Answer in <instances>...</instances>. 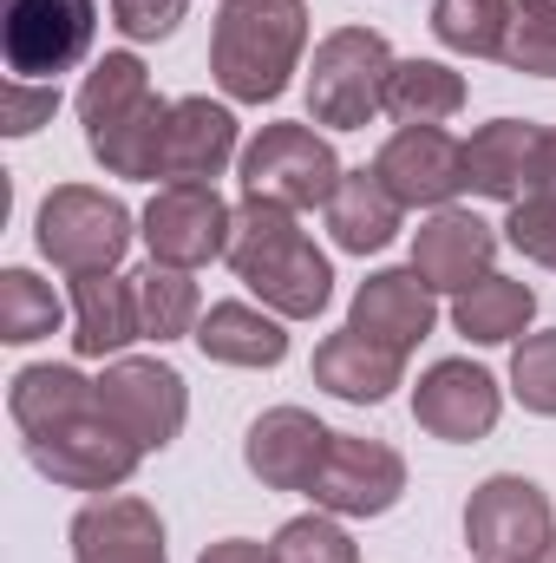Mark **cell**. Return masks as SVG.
I'll return each instance as SVG.
<instances>
[{
  "mask_svg": "<svg viewBox=\"0 0 556 563\" xmlns=\"http://www.w3.org/2000/svg\"><path fill=\"white\" fill-rule=\"evenodd\" d=\"M236 276L249 282V295L281 314V321H314L334 301V263L308 243V230L294 223V210L243 197L236 223H230V256Z\"/></svg>",
  "mask_w": 556,
  "mask_h": 563,
  "instance_id": "6da1fadb",
  "label": "cell"
},
{
  "mask_svg": "<svg viewBox=\"0 0 556 563\" xmlns=\"http://www.w3.org/2000/svg\"><path fill=\"white\" fill-rule=\"evenodd\" d=\"M308 46V0H223L210 26V73L223 99L269 106L288 92Z\"/></svg>",
  "mask_w": 556,
  "mask_h": 563,
  "instance_id": "7a4b0ae2",
  "label": "cell"
},
{
  "mask_svg": "<svg viewBox=\"0 0 556 563\" xmlns=\"http://www.w3.org/2000/svg\"><path fill=\"white\" fill-rule=\"evenodd\" d=\"M164 119L170 106L151 92L138 53H105L86 86H79V125H86V151L105 164V177H157V151H164Z\"/></svg>",
  "mask_w": 556,
  "mask_h": 563,
  "instance_id": "3957f363",
  "label": "cell"
},
{
  "mask_svg": "<svg viewBox=\"0 0 556 563\" xmlns=\"http://www.w3.org/2000/svg\"><path fill=\"white\" fill-rule=\"evenodd\" d=\"M393 46L374 26H334L314 46L308 66V119L327 132H367L387 112V79H393Z\"/></svg>",
  "mask_w": 556,
  "mask_h": 563,
  "instance_id": "277c9868",
  "label": "cell"
},
{
  "mask_svg": "<svg viewBox=\"0 0 556 563\" xmlns=\"http://www.w3.org/2000/svg\"><path fill=\"white\" fill-rule=\"evenodd\" d=\"M33 236H40V256L66 276H105L125 263L132 250V210L92 184H59L46 190L40 217H33Z\"/></svg>",
  "mask_w": 556,
  "mask_h": 563,
  "instance_id": "5b68a950",
  "label": "cell"
},
{
  "mask_svg": "<svg viewBox=\"0 0 556 563\" xmlns=\"http://www.w3.org/2000/svg\"><path fill=\"white\" fill-rule=\"evenodd\" d=\"M236 177H243V197H263V203H281V210H314V203L327 210V197L347 170L314 125H263L243 144Z\"/></svg>",
  "mask_w": 556,
  "mask_h": 563,
  "instance_id": "8992f818",
  "label": "cell"
},
{
  "mask_svg": "<svg viewBox=\"0 0 556 563\" xmlns=\"http://www.w3.org/2000/svg\"><path fill=\"white\" fill-rule=\"evenodd\" d=\"M99 7L92 0H0V59L13 79L59 86L92 53Z\"/></svg>",
  "mask_w": 556,
  "mask_h": 563,
  "instance_id": "52a82bcc",
  "label": "cell"
},
{
  "mask_svg": "<svg viewBox=\"0 0 556 563\" xmlns=\"http://www.w3.org/2000/svg\"><path fill=\"white\" fill-rule=\"evenodd\" d=\"M465 544L478 563H544V551L556 544L551 492L518 472L485 478L465 498Z\"/></svg>",
  "mask_w": 556,
  "mask_h": 563,
  "instance_id": "ba28073f",
  "label": "cell"
},
{
  "mask_svg": "<svg viewBox=\"0 0 556 563\" xmlns=\"http://www.w3.org/2000/svg\"><path fill=\"white\" fill-rule=\"evenodd\" d=\"M26 459L40 478H53L66 492H119V485H132L144 445L132 432H119L105 413H86V420L26 439Z\"/></svg>",
  "mask_w": 556,
  "mask_h": 563,
  "instance_id": "9c48e42d",
  "label": "cell"
},
{
  "mask_svg": "<svg viewBox=\"0 0 556 563\" xmlns=\"http://www.w3.org/2000/svg\"><path fill=\"white\" fill-rule=\"evenodd\" d=\"M230 223L236 210L216 197V184H164L138 217V236L151 263L170 269H203L216 256H230Z\"/></svg>",
  "mask_w": 556,
  "mask_h": 563,
  "instance_id": "30bf717a",
  "label": "cell"
},
{
  "mask_svg": "<svg viewBox=\"0 0 556 563\" xmlns=\"http://www.w3.org/2000/svg\"><path fill=\"white\" fill-rule=\"evenodd\" d=\"M99 413L119 432H132L144 452H164L184 432V420H190V387H184V374L170 361H132V354H119L99 374Z\"/></svg>",
  "mask_w": 556,
  "mask_h": 563,
  "instance_id": "8fae6325",
  "label": "cell"
},
{
  "mask_svg": "<svg viewBox=\"0 0 556 563\" xmlns=\"http://www.w3.org/2000/svg\"><path fill=\"white\" fill-rule=\"evenodd\" d=\"M308 498H314V511H334V518H387L407 498V459L387 439L334 432L327 465Z\"/></svg>",
  "mask_w": 556,
  "mask_h": 563,
  "instance_id": "7c38bea8",
  "label": "cell"
},
{
  "mask_svg": "<svg viewBox=\"0 0 556 563\" xmlns=\"http://www.w3.org/2000/svg\"><path fill=\"white\" fill-rule=\"evenodd\" d=\"M498 413H504V387L478 361H432L413 387V420L445 445L485 439L498 426Z\"/></svg>",
  "mask_w": 556,
  "mask_h": 563,
  "instance_id": "4fadbf2b",
  "label": "cell"
},
{
  "mask_svg": "<svg viewBox=\"0 0 556 563\" xmlns=\"http://www.w3.org/2000/svg\"><path fill=\"white\" fill-rule=\"evenodd\" d=\"M374 170L407 210H452V197L465 190V144L438 125H400L380 144Z\"/></svg>",
  "mask_w": 556,
  "mask_h": 563,
  "instance_id": "5bb4252c",
  "label": "cell"
},
{
  "mask_svg": "<svg viewBox=\"0 0 556 563\" xmlns=\"http://www.w3.org/2000/svg\"><path fill=\"white\" fill-rule=\"evenodd\" d=\"M334 432L314 420L308 407H269L243 439V465L269 485V492H314L321 465H327Z\"/></svg>",
  "mask_w": 556,
  "mask_h": 563,
  "instance_id": "9a60e30c",
  "label": "cell"
},
{
  "mask_svg": "<svg viewBox=\"0 0 556 563\" xmlns=\"http://www.w3.org/2000/svg\"><path fill=\"white\" fill-rule=\"evenodd\" d=\"M498 263V230L471 210H432L413 236V269L432 295H465L471 282L491 276Z\"/></svg>",
  "mask_w": 556,
  "mask_h": 563,
  "instance_id": "2e32d148",
  "label": "cell"
},
{
  "mask_svg": "<svg viewBox=\"0 0 556 563\" xmlns=\"http://www.w3.org/2000/svg\"><path fill=\"white\" fill-rule=\"evenodd\" d=\"M236 112L216 99H177L164 119V151H157V177L164 184H216L236 164Z\"/></svg>",
  "mask_w": 556,
  "mask_h": 563,
  "instance_id": "e0dca14e",
  "label": "cell"
},
{
  "mask_svg": "<svg viewBox=\"0 0 556 563\" xmlns=\"http://www.w3.org/2000/svg\"><path fill=\"white\" fill-rule=\"evenodd\" d=\"M432 321H438V295L419 282V269H380L347 301V328L380 341V347H393V354H413L432 334Z\"/></svg>",
  "mask_w": 556,
  "mask_h": 563,
  "instance_id": "ac0fdd59",
  "label": "cell"
},
{
  "mask_svg": "<svg viewBox=\"0 0 556 563\" xmlns=\"http://www.w3.org/2000/svg\"><path fill=\"white\" fill-rule=\"evenodd\" d=\"M537 151L544 125L531 119H491L465 139V190L491 197V203H524L537 190Z\"/></svg>",
  "mask_w": 556,
  "mask_h": 563,
  "instance_id": "d6986e66",
  "label": "cell"
},
{
  "mask_svg": "<svg viewBox=\"0 0 556 563\" xmlns=\"http://www.w3.org/2000/svg\"><path fill=\"white\" fill-rule=\"evenodd\" d=\"M66 538L73 563H164V525L144 498H92Z\"/></svg>",
  "mask_w": 556,
  "mask_h": 563,
  "instance_id": "ffe728a7",
  "label": "cell"
},
{
  "mask_svg": "<svg viewBox=\"0 0 556 563\" xmlns=\"http://www.w3.org/2000/svg\"><path fill=\"white\" fill-rule=\"evenodd\" d=\"M400 380H407V354H393L354 328H341L314 347V387L347 400V407H380V400H393Z\"/></svg>",
  "mask_w": 556,
  "mask_h": 563,
  "instance_id": "44dd1931",
  "label": "cell"
},
{
  "mask_svg": "<svg viewBox=\"0 0 556 563\" xmlns=\"http://www.w3.org/2000/svg\"><path fill=\"white\" fill-rule=\"evenodd\" d=\"M327 236H334V250H347V256H380L400 230H407V203L380 184V170L367 164V170H347L341 184H334V197H327Z\"/></svg>",
  "mask_w": 556,
  "mask_h": 563,
  "instance_id": "7402d4cb",
  "label": "cell"
},
{
  "mask_svg": "<svg viewBox=\"0 0 556 563\" xmlns=\"http://www.w3.org/2000/svg\"><path fill=\"white\" fill-rule=\"evenodd\" d=\"M138 334V295L132 276H73V354L79 361H119Z\"/></svg>",
  "mask_w": 556,
  "mask_h": 563,
  "instance_id": "603a6c76",
  "label": "cell"
},
{
  "mask_svg": "<svg viewBox=\"0 0 556 563\" xmlns=\"http://www.w3.org/2000/svg\"><path fill=\"white\" fill-rule=\"evenodd\" d=\"M190 341H197L203 361H216V367H281V361H288V328H281V314L256 308V301H216V308H203V321H197Z\"/></svg>",
  "mask_w": 556,
  "mask_h": 563,
  "instance_id": "cb8c5ba5",
  "label": "cell"
},
{
  "mask_svg": "<svg viewBox=\"0 0 556 563\" xmlns=\"http://www.w3.org/2000/svg\"><path fill=\"white\" fill-rule=\"evenodd\" d=\"M7 413H13V426L26 439H40L53 426H73L86 413H99V380H86L79 367H53V361L20 367L13 387H7Z\"/></svg>",
  "mask_w": 556,
  "mask_h": 563,
  "instance_id": "d4e9b609",
  "label": "cell"
},
{
  "mask_svg": "<svg viewBox=\"0 0 556 563\" xmlns=\"http://www.w3.org/2000/svg\"><path fill=\"white\" fill-rule=\"evenodd\" d=\"M531 321H537V288L518 276L491 269L485 282H471L465 295H452V328L471 347H511V341L531 334Z\"/></svg>",
  "mask_w": 556,
  "mask_h": 563,
  "instance_id": "484cf974",
  "label": "cell"
},
{
  "mask_svg": "<svg viewBox=\"0 0 556 563\" xmlns=\"http://www.w3.org/2000/svg\"><path fill=\"white\" fill-rule=\"evenodd\" d=\"M465 112V73L445 59H400L387 79V119L393 125H445Z\"/></svg>",
  "mask_w": 556,
  "mask_h": 563,
  "instance_id": "4316f807",
  "label": "cell"
},
{
  "mask_svg": "<svg viewBox=\"0 0 556 563\" xmlns=\"http://www.w3.org/2000/svg\"><path fill=\"white\" fill-rule=\"evenodd\" d=\"M132 295H138V334L144 341H157V347L197 334V321H203V295H197L190 269L144 263L138 276H132Z\"/></svg>",
  "mask_w": 556,
  "mask_h": 563,
  "instance_id": "83f0119b",
  "label": "cell"
},
{
  "mask_svg": "<svg viewBox=\"0 0 556 563\" xmlns=\"http://www.w3.org/2000/svg\"><path fill=\"white\" fill-rule=\"evenodd\" d=\"M511 0H432V33L445 53H465V59H504V40H511Z\"/></svg>",
  "mask_w": 556,
  "mask_h": 563,
  "instance_id": "f1b7e54d",
  "label": "cell"
},
{
  "mask_svg": "<svg viewBox=\"0 0 556 563\" xmlns=\"http://www.w3.org/2000/svg\"><path fill=\"white\" fill-rule=\"evenodd\" d=\"M66 308L53 295V282H40L33 269H7L0 276V341L7 347H26V341H46L59 334Z\"/></svg>",
  "mask_w": 556,
  "mask_h": 563,
  "instance_id": "f546056e",
  "label": "cell"
},
{
  "mask_svg": "<svg viewBox=\"0 0 556 563\" xmlns=\"http://www.w3.org/2000/svg\"><path fill=\"white\" fill-rule=\"evenodd\" d=\"M269 551H276V563H360V544L341 531V518H334V511L288 518Z\"/></svg>",
  "mask_w": 556,
  "mask_h": 563,
  "instance_id": "4dcf8cb0",
  "label": "cell"
},
{
  "mask_svg": "<svg viewBox=\"0 0 556 563\" xmlns=\"http://www.w3.org/2000/svg\"><path fill=\"white\" fill-rule=\"evenodd\" d=\"M511 394H518L524 413L556 420V328L524 334V341L511 347Z\"/></svg>",
  "mask_w": 556,
  "mask_h": 563,
  "instance_id": "1f68e13d",
  "label": "cell"
},
{
  "mask_svg": "<svg viewBox=\"0 0 556 563\" xmlns=\"http://www.w3.org/2000/svg\"><path fill=\"white\" fill-rule=\"evenodd\" d=\"M504 243H511L524 263L556 269V197L551 190H531L524 203H511V217H504Z\"/></svg>",
  "mask_w": 556,
  "mask_h": 563,
  "instance_id": "d6a6232c",
  "label": "cell"
},
{
  "mask_svg": "<svg viewBox=\"0 0 556 563\" xmlns=\"http://www.w3.org/2000/svg\"><path fill=\"white\" fill-rule=\"evenodd\" d=\"M504 66L531 73V79H556V20L551 13H524L518 7L511 40H504Z\"/></svg>",
  "mask_w": 556,
  "mask_h": 563,
  "instance_id": "836d02e7",
  "label": "cell"
},
{
  "mask_svg": "<svg viewBox=\"0 0 556 563\" xmlns=\"http://www.w3.org/2000/svg\"><path fill=\"white\" fill-rule=\"evenodd\" d=\"M53 112H59V86L7 79V92H0V132L7 139H33L40 125H53Z\"/></svg>",
  "mask_w": 556,
  "mask_h": 563,
  "instance_id": "e575fe53",
  "label": "cell"
},
{
  "mask_svg": "<svg viewBox=\"0 0 556 563\" xmlns=\"http://www.w3.org/2000/svg\"><path fill=\"white\" fill-rule=\"evenodd\" d=\"M184 7L190 0H112V26L125 33V40H170L177 26H184Z\"/></svg>",
  "mask_w": 556,
  "mask_h": 563,
  "instance_id": "d590c367",
  "label": "cell"
},
{
  "mask_svg": "<svg viewBox=\"0 0 556 563\" xmlns=\"http://www.w3.org/2000/svg\"><path fill=\"white\" fill-rule=\"evenodd\" d=\"M197 563H276V551L256 544V538H223V544H210Z\"/></svg>",
  "mask_w": 556,
  "mask_h": 563,
  "instance_id": "8d00e7d4",
  "label": "cell"
},
{
  "mask_svg": "<svg viewBox=\"0 0 556 563\" xmlns=\"http://www.w3.org/2000/svg\"><path fill=\"white\" fill-rule=\"evenodd\" d=\"M537 190H551L556 197V125L544 132V151H537Z\"/></svg>",
  "mask_w": 556,
  "mask_h": 563,
  "instance_id": "74e56055",
  "label": "cell"
},
{
  "mask_svg": "<svg viewBox=\"0 0 556 563\" xmlns=\"http://www.w3.org/2000/svg\"><path fill=\"white\" fill-rule=\"evenodd\" d=\"M524 13H551L556 20V0H524Z\"/></svg>",
  "mask_w": 556,
  "mask_h": 563,
  "instance_id": "f35d334b",
  "label": "cell"
},
{
  "mask_svg": "<svg viewBox=\"0 0 556 563\" xmlns=\"http://www.w3.org/2000/svg\"><path fill=\"white\" fill-rule=\"evenodd\" d=\"M544 563H556V544H551V551H544Z\"/></svg>",
  "mask_w": 556,
  "mask_h": 563,
  "instance_id": "ab89813d",
  "label": "cell"
},
{
  "mask_svg": "<svg viewBox=\"0 0 556 563\" xmlns=\"http://www.w3.org/2000/svg\"><path fill=\"white\" fill-rule=\"evenodd\" d=\"M471 563H478V558H471Z\"/></svg>",
  "mask_w": 556,
  "mask_h": 563,
  "instance_id": "60d3db41",
  "label": "cell"
}]
</instances>
